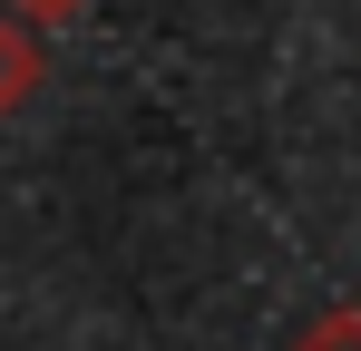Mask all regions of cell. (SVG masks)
Instances as JSON below:
<instances>
[{"label": "cell", "mask_w": 361, "mask_h": 351, "mask_svg": "<svg viewBox=\"0 0 361 351\" xmlns=\"http://www.w3.org/2000/svg\"><path fill=\"white\" fill-rule=\"evenodd\" d=\"M39 78H49L39 20H20V10L0 0V117H10V108H30V98H39Z\"/></svg>", "instance_id": "6da1fadb"}, {"label": "cell", "mask_w": 361, "mask_h": 351, "mask_svg": "<svg viewBox=\"0 0 361 351\" xmlns=\"http://www.w3.org/2000/svg\"><path fill=\"white\" fill-rule=\"evenodd\" d=\"M293 351H361V302H332L293 332Z\"/></svg>", "instance_id": "7a4b0ae2"}, {"label": "cell", "mask_w": 361, "mask_h": 351, "mask_svg": "<svg viewBox=\"0 0 361 351\" xmlns=\"http://www.w3.org/2000/svg\"><path fill=\"white\" fill-rule=\"evenodd\" d=\"M10 10H20V20H39V30H59V20H78L88 0H10Z\"/></svg>", "instance_id": "3957f363"}]
</instances>
